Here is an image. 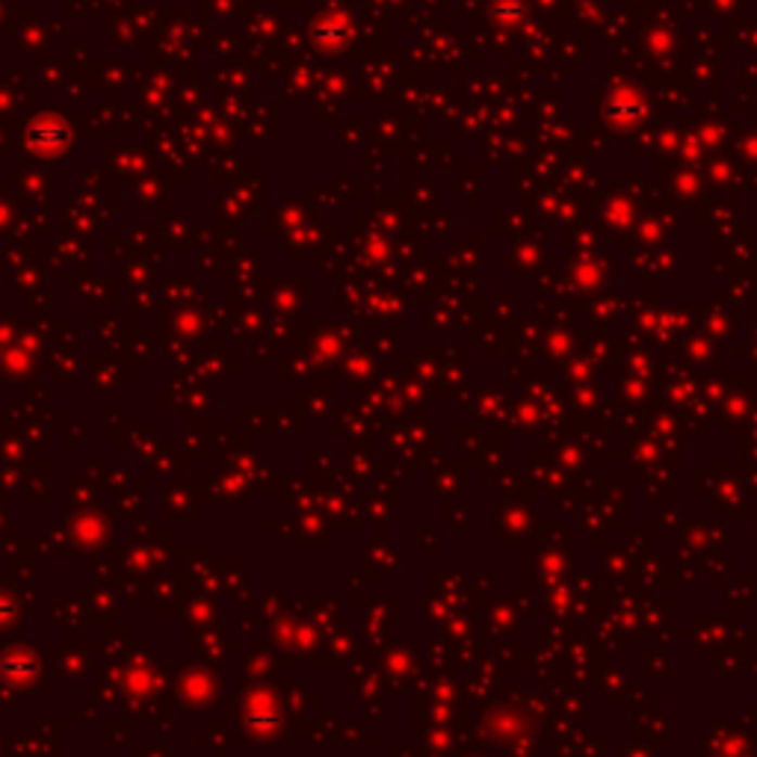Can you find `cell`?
I'll use <instances>...</instances> for the list:
<instances>
[{
	"label": "cell",
	"mask_w": 757,
	"mask_h": 757,
	"mask_svg": "<svg viewBox=\"0 0 757 757\" xmlns=\"http://www.w3.org/2000/svg\"><path fill=\"white\" fill-rule=\"evenodd\" d=\"M30 140L33 145L42 149V152H56V149H63L65 145V128L63 125H56V121H39V125L30 130Z\"/></svg>",
	"instance_id": "6da1fadb"
},
{
	"label": "cell",
	"mask_w": 757,
	"mask_h": 757,
	"mask_svg": "<svg viewBox=\"0 0 757 757\" xmlns=\"http://www.w3.org/2000/svg\"><path fill=\"white\" fill-rule=\"evenodd\" d=\"M317 39L323 44H329V48H335V44H341L347 39V30L337 27V24H320V27H317Z\"/></svg>",
	"instance_id": "7a4b0ae2"
}]
</instances>
